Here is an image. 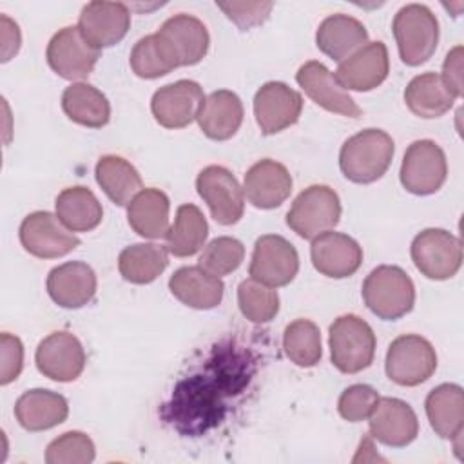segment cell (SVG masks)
Wrapping results in <instances>:
<instances>
[{
  "instance_id": "7bdbcfd3",
  "label": "cell",
  "mask_w": 464,
  "mask_h": 464,
  "mask_svg": "<svg viewBox=\"0 0 464 464\" xmlns=\"http://www.w3.org/2000/svg\"><path fill=\"white\" fill-rule=\"evenodd\" d=\"M2 346V368H0V384L13 382L24 366V346L16 335L4 332L0 335Z\"/></svg>"
},
{
  "instance_id": "277c9868",
  "label": "cell",
  "mask_w": 464,
  "mask_h": 464,
  "mask_svg": "<svg viewBox=\"0 0 464 464\" xmlns=\"http://www.w3.org/2000/svg\"><path fill=\"white\" fill-rule=\"evenodd\" d=\"M330 355L343 373H357L368 368L375 355V334L359 315L346 314L330 326Z\"/></svg>"
},
{
  "instance_id": "74e56055",
  "label": "cell",
  "mask_w": 464,
  "mask_h": 464,
  "mask_svg": "<svg viewBox=\"0 0 464 464\" xmlns=\"http://www.w3.org/2000/svg\"><path fill=\"white\" fill-rule=\"evenodd\" d=\"M237 304L252 323H268L279 312V295L274 288L250 277L237 286Z\"/></svg>"
},
{
  "instance_id": "f546056e",
  "label": "cell",
  "mask_w": 464,
  "mask_h": 464,
  "mask_svg": "<svg viewBox=\"0 0 464 464\" xmlns=\"http://www.w3.org/2000/svg\"><path fill=\"white\" fill-rule=\"evenodd\" d=\"M426 415L442 439H457L464 426V392L459 384H440L426 397Z\"/></svg>"
},
{
  "instance_id": "e0dca14e",
  "label": "cell",
  "mask_w": 464,
  "mask_h": 464,
  "mask_svg": "<svg viewBox=\"0 0 464 464\" xmlns=\"http://www.w3.org/2000/svg\"><path fill=\"white\" fill-rule=\"evenodd\" d=\"M390 71L388 49L382 42H370L343 60L335 71V80L343 89L372 91L379 87Z\"/></svg>"
},
{
  "instance_id": "9c48e42d",
  "label": "cell",
  "mask_w": 464,
  "mask_h": 464,
  "mask_svg": "<svg viewBox=\"0 0 464 464\" xmlns=\"http://www.w3.org/2000/svg\"><path fill=\"white\" fill-rule=\"evenodd\" d=\"M297 270L299 256L290 241L276 234L257 237L248 266L252 279L270 288H277L288 285L295 277Z\"/></svg>"
},
{
  "instance_id": "9a60e30c",
  "label": "cell",
  "mask_w": 464,
  "mask_h": 464,
  "mask_svg": "<svg viewBox=\"0 0 464 464\" xmlns=\"http://www.w3.org/2000/svg\"><path fill=\"white\" fill-rule=\"evenodd\" d=\"M36 366L45 377L69 382L80 377L85 368V352L76 335L69 332H54L47 335L36 348Z\"/></svg>"
},
{
  "instance_id": "ac0fdd59",
  "label": "cell",
  "mask_w": 464,
  "mask_h": 464,
  "mask_svg": "<svg viewBox=\"0 0 464 464\" xmlns=\"http://www.w3.org/2000/svg\"><path fill=\"white\" fill-rule=\"evenodd\" d=\"M368 419L370 437L392 448L408 446L419 433L415 411L401 399L379 397Z\"/></svg>"
},
{
  "instance_id": "f6af8a7d",
  "label": "cell",
  "mask_w": 464,
  "mask_h": 464,
  "mask_svg": "<svg viewBox=\"0 0 464 464\" xmlns=\"http://www.w3.org/2000/svg\"><path fill=\"white\" fill-rule=\"evenodd\" d=\"M0 22H2V62H7L20 49V29L16 22H13L5 14L0 16Z\"/></svg>"
},
{
  "instance_id": "ba28073f",
  "label": "cell",
  "mask_w": 464,
  "mask_h": 464,
  "mask_svg": "<svg viewBox=\"0 0 464 464\" xmlns=\"http://www.w3.org/2000/svg\"><path fill=\"white\" fill-rule=\"evenodd\" d=\"M402 187L417 196L437 192L448 176V163L444 150L431 140L413 141L402 158L401 165Z\"/></svg>"
},
{
  "instance_id": "484cf974",
  "label": "cell",
  "mask_w": 464,
  "mask_h": 464,
  "mask_svg": "<svg viewBox=\"0 0 464 464\" xmlns=\"http://www.w3.org/2000/svg\"><path fill=\"white\" fill-rule=\"evenodd\" d=\"M14 415L27 431H44L62 424L69 415V404L63 395L51 390H29L14 404Z\"/></svg>"
},
{
  "instance_id": "4fadbf2b",
  "label": "cell",
  "mask_w": 464,
  "mask_h": 464,
  "mask_svg": "<svg viewBox=\"0 0 464 464\" xmlns=\"http://www.w3.org/2000/svg\"><path fill=\"white\" fill-rule=\"evenodd\" d=\"M203 102V89L198 82L178 80L154 92L150 111L161 127L183 129L198 118Z\"/></svg>"
},
{
  "instance_id": "f1b7e54d",
  "label": "cell",
  "mask_w": 464,
  "mask_h": 464,
  "mask_svg": "<svg viewBox=\"0 0 464 464\" xmlns=\"http://www.w3.org/2000/svg\"><path fill=\"white\" fill-rule=\"evenodd\" d=\"M169 198L160 188H141L127 207L130 228L149 239L165 237L169 232Z\"/></svg>"
},
{
  "instance_id": "ffe728a7",
  "label": "cell",
  "mask_w": 464,
  "mask_h": 464,
  "mask_svg": "<svg viewBox=\"0 0 464 464\" xmlns=\"http://www.w3.org/2000/svg\"><path fill=\"white\" fill-rule=\"evenodd\" d=\"M310 256L315 270L334 279L353 276L362 263L359 243L341 232H323L314 237Z\"/></svg>"
},
{
  "instance_id": "d590c367",
  "label": "cell",
  "mask_w": 464,
  "mask_h": 464,
  "mask_svg": "<svg viewBox=\"0 0 464 464\" xmlns=\"http://www.w3.org/2000/svg\"><path fill=\"white\" fill-rule=\"evenodd\" d=\"M130 67L140 78H160L179 67L169 44L158 34L140 38L130 51Z\"/></svg>"
},
{
  "instance_id": "cb8c5ba5",
  "label": "cell",
  "mask_w": 464,
  "mask_h": 464,
  "mask_svg": "<svg viewBox=\"0 0 464 464\" xmlns=\"http://www.w3.org/2000/svg\"><path fill=\"white\" fill-rule=\"evenodd\" d=\"M169 288L178 301L198 310L216 308L225 290L223 281L201 266L178 268L169 279Z\"/></svg>"
},
{
  "instance_id": "6da1fadb",
  "label": "cell",
  "mask_w": 464,
  "mask_h": 464,
  "mask_svg": "<svg viewBox=\"0 0 464 464\" xmlns=\"http://www.w3.org/2000/svg\"><path fill=\"white\" fill-rule=\"evenodd\" d=\"M393 140L381 129H364L348 138L339 152V167L353 183H372L390 167Z\"/></svg>"
},
{
  "instance_id": "3957f363",
  "label": "cell",
  "mask_w": 464,
  "mask_h": 464,
  "mask_svg": "<svg viewBox=\"0 0 464 464\" xmlns=\"http://www.w3.org/2000/svg\"><path fill=\"white\" fill-rule=\"evenodd\" d=\"M392 29L401 60L406 65L424 63L437 49L439 22L431 9L422 4L401 7L393 18Z\"/></svg>"
},
{
  "instance_id": "f35d334b",
  "label": "cell",
  "mask_w": 464,
  "mask_h": 464,
  "mask_svg": "<svg viewBox=\"0 0 464 464\" xmlns=\"http://www.w3.org/2000/svg\"><path fill=\"white\" fill-rule=\"evenodd\" d=\"M245 257V246L236 237L221 236L212 239L199 256V266L212 276H227L239 268Z\"/></svg>"
},
{
  "instance_id": "7c38bea8",
  "label": "cell",
  "mask_w": 464,
  "mask_h": 464,
  "mask_svg": "<svg viewBox=\"0 0 464 464\" xmlns=\"http://www.w3.org/2000/svg\"><path fill=\"white\" fill-rule=\"evenodd\" d=\"M49 67L65 80H82L94 69L100 51L82 36L78 25L60 29L47 45Z\"/></svg>"
},
{
  "instance_id": "7a4b0ae2",
  "label": "cell",
  "mask_w": 464,
  "mask_h": 464,
  "mask_svg": "<svg viewBox=\"0 0 464 464\" xmlns=\"http://www.w3.org/2000/svg\"><path fill=\"white\" fill-rule=\"evenodd\" d=\"M362 299L377 317L395 321L413 308L415 286L402 268L381 265L366 276Z\"/></svg>"
},
{
  "instance_id": "4316f807",
  "label": "cell",
  "mask_w": 464,
  "mask_h": 464,
  "mask_svg": "<svg viewBox=\"0 0 464 464\" xmlns=\"http://www.w3.org/2000/svg\"><path fill=\"white\" fill-rule=\"evenodd\" d=\"M366 40L368 31L362 22L343 13L326 16L315 33L319 51L335 62H343V58L353 54L357 49L366 45Z\"/></svg>"
},
{
  "instance_id": "ab89813d",
  "label": "cell",
  "mask_w": 464,
  "mask_h": 464,
  "mask_svg": "<svg viewBox=\"0 0 464 464\" xmlns=\"http://www.w3.org/2000/svg\"><path fill=\"white\" fill-rule=\"evenodd\" d=\"M94 442L82 431H67L54 439L45 451L49 464H89L94 460Z\"/></svg>"
},
{
  "instance_id": "2e32d148",
  "label": "cell",
  "mask_w": 464,
  "mask_h": 464,
  "mask_svg": "<svg viewBox=\"0 0 464 464\" xmlns=\"http://www.w3.org/2000/svg\"><path fill=\"white\" fill-rule=\"evenodd\" d=\"M130 27V11L121 2H89L78 20L82 36L94 49H103L118 44Z\"/></svg>"
},
{
  "instance_id": "52a82bcc",
  "label": "cell",
  "mask_w": 464,
  "mask_h": 464,
  "mask_svg": "<svg viewBox=\"0 0 464 464\" xmlns=\"http://www.w3.org/2000/svg\"><path fill=\"white\" fill-rule=\"evenodd\" d=\"M384 368L395 384L417 386L433 375L437 353L431 343L420 335H399L388 348Z\"/></svg>"
},
{
  "instance_id": "83f0119b",
  "label": "cell",
  "mask_w": 464,
  "mask_h": 464,
  "mask_svg": "<svg viewBox=\"0 0 464 464\" xmlns=\"http://www.w3.org/2000/svg\"><path fill=\"white\" fill-rule=\"evenodd\" d=\"M459 94L437 72H422L415 76L406 91L404 102L408 109L420 118H439L451 109Z\"/></svg>"
},
{
  "instance_id": "8992f818",
  "label": "cell",
  "mask_w": 464,
  "mask_h": 464,
  "mask_svg": "<svg viewBox=\"0 0 464 464\" xmlns=\"http://www.w3.org/2000/svg\"><path fill=\"white\" fill-rule=\"evenodd\" d=\"M410 254L417 270L435 281L453 277L462 265L460 239L444 228H426L417 234Z\"/></svg>"
},
{
  "instance_id": "7402d4cb",
  "label": "cell",
  "mask_w": 464,
  "mask_h": 464,
  "mask_svg": "<svg viewBox=\"0 0 464 464\" xmlns=\"http://www.w3.org/2000/svg\"><path fill=\"white\" fill-rule=\"evenodd\" d=\"M47 294L62 308H82L96 294V274L82 261L58 265L47 276Z\"/></svg>"
},
{
  "instance_id": "5b68a950",
  "label": "cell",
  "mask_w": 464,
  "mask_h": 464,
  "mask_svg": "<svg viewBox=\"0 0 464 464\" xmlns=\"http://www.w3.org/2000/svg\"><path fill=\"white\" fill-rule=\"evenodd\" d=\"M341 218V201L334 188L312 185L304 188L292 203L286 214V225L301 237L314 239L332 230Z\"/></svg>"
},
{
  "instance_id": "d6a6232c",
  "label": "cell",
  "mask_w": 464,
  "mask_h": 464,
  "mask_svg": "<svg viewBox=\"0 0 464 464\" xmlns=\"http://www.w3.org/2000/svg\"><path fill=\"white\" fill-rule=\"evenodd\" d=\"M169 265V250L158 243H136L121 250L118 270L134 285L152 283Z\"/></svg>"
},
{
  "instance_id": "b9f144b4",
  "label": "cell",
  "mask_w": 464,
  "mask_h": 464,
  "mask_svg": "<svg viewBox=\"0 0 464 464\" xmlns=\"http://www.w3.org/2000/svg\"><path fill=\"white\" fill-rule=\"evenodd\" d=\"M216 5L239 29H250L263 24L274 7L272 2H218Z\"/></svg>"
},
{
  "instance_id": "1f68e13d",
  "label": "cell",
  "mask_w": 464,
  "mask_h": 464,
  "mask_svg": "<svg viewBox=\"0 0 464 464\" xmlns=\"http://www.w3.org/2000/svg\"><path fill=\"white\" fill-rule=\"evenodd\" d=\"M62 109L69 120L91 129L107 125L111 118L109 100L89 83H71L62 94Z\"/></svg>"
},
{
  "instance_id": "4dcf8cb0",
  "label": "cell",
  "mask_w": 464,
  "mask_h": 464,
  "mask_svg": "<svg viewBox=\"0 0 464 464\" xmlns=\"http://www.w3.org/2000/svg\"><path fill=\"white\" fill-rule=\"evenodd\" d=\"M56 216L72 232H89L96 228L103 218L98 198L82 185L63 188L56 198Z\"/></svg>"
},
{
  "instance_id": "d6986e66",
  "label": "cell",
  "mask_w": 464,
  "mask_h": 464,
  "mask_svg": "<svg viewBox=\"0 0 464 464\" xmlns=\"http://www.w3.org/2000/svg\"><path fill=\"white\" fill-rule=\"evenodd\" d=\"M295 80L304 94L323 109L348 118H359L362 114L353 98L339 85L334 72H330L321 62L312 60L303 63Z\"/></svg>"
},
{
  "instance_id": "60d3db41",
  "label": "cell",
  "mask_w": 464,
  "mask_h": 464,
  "mask_svg": "<svg viewBox=\"0 0 464 464\" xmlns=\"http://www.w3.org/2000/svg\"><path fill=\"white\" fill-rule=\"evenodd\" d=\"M379 401L377 392L368 384H353L348 386L337 402V410L343 419L350 422H359L368 419L375 402Z\"/></svg>"
},
{
  "instance_id": "30bf717a",
  "label": "cell",
  "mask_w": 464,
  "mask_h": 464,
  "mask_svg": "<svg viewBox=\"0 0 464 464\" xmlns=\"http://www.w3.org/2000/svg\"><path fill=\"white\" fill-rule=\"evenodd\" d=\"M196 188L219 225H234L241 219L245 210L243 188L228 169L219 165L205 167L198 174Z\"/></svg>"
},
{
  "instance_id": "8fae6325",
  "label": "cell",
  "mask_w": 464,
  "mask_h": 464,
  "mask_svg": "<svg viewBox=\"0 0 464 464\" xmlns=\"http://www.w3.org/2000/svg\"><path fill=\"white\" fill-rule=\"evenodd\" d=\"M20 243L34 257L54 259L74 250L80 245V239L58 219V216L38 210L24 218L20 225Z\"/></svg>"
},
{
  "instance_id": "44dd1931",
  "label": "cell",
  "mask_w": 464,
  "mask_h": 464,
  "mask_svg": "<svg viewBox=\"0 0 464 464\" xmlns=\"http://www.w3.org/2000/svg\"><path fill=\"white\" fill-rule=\"evenodd\" d=\"M292 192V176L283 163L261 160L254 163L243 181V194L257 208H276Z\"/></svg>"
},
{
  "instance_id": "ee69618b",
  "label": "cell",
  "mask_w": 464,
  "mask_h": 464,
  "mask_svg": "<svg viewBox=\"0 0 464 464\" xmlns=\"http://www.w3.org/2000/svg\"><path fill=\"white\" fill-rule=\"evenodd\" d=\"M444 82L460 96L462 94V47L457 45L453 47L446 60H444V67H442V74Z\"/></svg>"
},
{
  "instance_id": "836d02e7",
  "label": "cell",
  "mask_w": 464,
  "mask_h": 464,
  "mask_svg": "<svg viewBox=\"0 0 464 464\" xmlns=\"http://www.w3.org/2000/svg\"><path fill=\"white\" fill-rule=\"evenodd\" d=\"M94 174L107 198L120 207L130 203V199L141 188V178L138 170L121 156H102L96 163Z\"/></svg>"
},
{
  "instance_id": "603a6c76",
  "label": "cell",
  "mask_w": 464,
  "mask_h": 464,
  "mask_svg": "<svg viewBox=\"0 0 464 464\" xmlns=\"http://www.w3.org/2000/svg\"><path fill=\"white\" fill-rule=\"evenodd\" d=\"M158 34L169 44L179 67L201 62L210 44L205 24L187 13L167 18L158 29Z\"/></svg>"
},
{
  "instance_id": "8d00e7d4",
  "label": "cell",
  "mask_w": 464,
  "mask_h": 464,
  "mask_svg": "<svg viewBox=\"0 0 464 464\" xmlns=\"http://www.w3.org/2000/svg\"><path fill=\"white\" fill-rule=\"evenodd\" d=\"M283 348L286 357L297 366L310 368L321 359V332L315 323L308 319H297L285 328Z\"/></svg>"
},
{
  "instance_id": "d4e9b609",
  "label": "cell",
  "mask_w": 464,
  "mask_h": 464,
  "mask_svg": "<svg viewBox=\"0 0 464 464\" xmlns=\"http://www.w3.org/2000/svg\"><path fill=\"white\" fill-rule=\"evenodd\" d=\"M196 120L207 138L216 141L228 140L243 123V103L232 91H214L205 98Z\"/></svg>"
},
{
  "instance_id": "e575fe53",
  "label": "cell",
  "mask_w": 464,
  "mask_h": 464,
  "mask_svg": "<svg viewBox=\"0 0 464 464\" xmlns=\"http://www.w3.org/2000/svg\"><path fill=\"white\" fill-rule=\"evenodd\" d=\"M208 236V225L203 212L192 205H181L176 212L174 225L167 232V250L176 257L194 256L203 248Z\"/></svg>"
},
{
  "instance_id": "5bb4252c",
  "label": "cell",
  "mask_w": 464,
  "mask_h": 464,
  "mask_svg": "<svg viewBox=\"0 0 464 464\" xmlns=\"http://www.w3.org/2000/svg\"><path fill=\"white\" fill-rule=\"evenodd\" d=\"M303 111V96L283 82H268L254 96V116L263 134L294 125Z\"/></svg>"
}]
</instances>
